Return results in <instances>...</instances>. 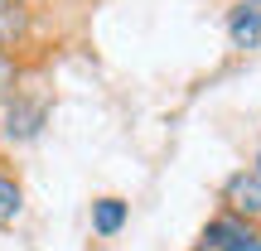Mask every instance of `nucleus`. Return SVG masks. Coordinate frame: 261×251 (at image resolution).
Here are the masks:
<instances>
[{
  "label": "nucleus",
  "instance_id": "nucleus-1",
  "mask_svg": "<svg viewBox=\"0 0 261 251\" xmlns=\"http://www.w3.org/2000/svg\"><path fill=\"white\" fill-rule=\"evenodd\" d=\"M194 251H261V242L247 232V227H237V222H213Z\"/></svg>",
  "mask_w": 261,
  "mask_h": 251
},
{
  "label": "nucleus",
  "instance_id": "nucleus-2",
  "mask_svg": "<svg viewBox=\"0 0 261 251\" xmlns=\"http://www.w3.org/2000/svg\"><path fill=\"white\" fill-rule=\"evenodd\" d=\"M227 203L237 208V213H261V174H237L232 184H227Z\"/></svg>",
  "mask_w": 261,
  "mask_h": 251
},
{
  "label": "nucleus",
  "instance_id": "nucleus-3",
  "mask_svg": "<svg viewBox=\"0 0 261 251\" xmlns=\"http://www.w3.org/2000/svg\"><path fill=\"white\" fill-rule=\"evenodd\" d=\"M256 39H261V0H247V5L232 15V44L237 48H252Z\"/></svg>",
  "mask_w": 261,
  "mask_h": 251
},
{
  "label": "nucleus",
  "instance_id": "nucleus-4",
  "mask_svg": "<svg viewBox=\"0 0 261 251\" xmlns=\"http://www.w3.org/2000/svg\"><path fill=\"white\" fill-rule=\"evenodd\" d=\"M121 217H126V208L116 203V198H102V203H97V232L112 237L116 227H121Z\"/></svg>",
  "mask_w": 261,
  "mask_h": 251
},
{
  "label": "nucleus",
  "instance_id": "nucleus-5",
  "mask_svg": "<svg viewBox=\"0 0 261 251\" xmlns=\"http://www.w3.org/2000/svg\"><path fill=\"white\" fill-rule=\"evenodd\" d=\"M15 213H19V188L10 179H0V222H10Z\"/></svg>",
  "mask_w": 261,
  "mask_h": 251
},
{
  "label": "nucleus",
  "instance_id": "nucleus-6",
  "mask_svg": "<svg viewBox=\"0 0 261 251\" xmlns=\"http://www.w3.org/2000/svg\"><path fill=\"white\" fill-rule=\"evenodd\" d=\"M10 87H15V68H10V63H5V58H0V97H5V92H10Z\"/></svg>",
  "mask_w": 261,
  "mask_h": 251
},
{
  "label": "nucleus",
  "instance_id": "nucleus-7",
  "mask_svg": "<svg viewBox=\"0 0 261 251\" xmlns=\"http://www.w3.org/2000/svg\"><path fill=\"white\" fill-rule=\"evenodd\" d=\"M5 5H15V0H0V10H5Z\"/></svg>",
  "mask_w": 261,
  "mask_h": 251
}]
</instances>
